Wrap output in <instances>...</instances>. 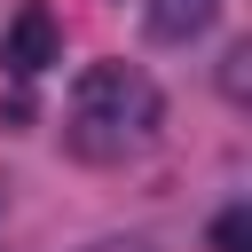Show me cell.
<instances>
[{
    "label": "cell",
    "mask_w": 252,
    "mask_h": 252,
    "mask_svg": "<svg viewBox=\"0 0 252 252\" xmlns=\"http://www.w3.org/2000/svg\"><path fill=\"white\" fill-rule=\"evenodd\" d=\"M158 126V87L134 63H87L71 87V150L79 158H126Z\"/></svg>",
    "instance_id": "1"
},
{
    "label": "cell",
    "mask_w": 252,
    "mask_h": 252,
    "mask_svg": "<svg viewBox=\"0 0 252 252\" xmlns=\"http://www.w3.org/2000/svg\"><path fill=\"white\" fill-rule=\"evenodd\" d=\"M0 63H8L16 79H39L47 63H63V24H55L47 8H24V16L8 24V39H0Z\"/></svg>",
    "instance_id": "2"
},
{
    "label": "cell",
    "mask_w": 252,
    "mask_h": 252,
    "mask_svg": "<svg viewBox=\"0 0 252 252\" xmlns=\"http://www.w3.org/2000/svg\"><path fill=\"white\" fill-rule=\"evenodd\" d=\"M213 8H220V0H150L142 24H150V39H197V32L213 24Z\"/></svg>",
    "instance_id": "3"
},
{
    "label": "cell",
    "mask_w": 252,
    "mask_h": 252,
    "mask_svg": "<svg viewBox=\"0 0 252 252\" xmlns=\"http://www.w3.org/2000/svg\"><path fill=\"white\" fill-rule=\"evenodd\" d=\"M213 252H252V213H244V205H228V213L213 220Z\"/></svg>",
    "instance_id": "4"
},
{
    "label": "cell",
    "mask_w": 252,
    "mask_h": 252,
    "mask_svg": "<svg viewBox=\"0 0 252 252\" xmlns=\"http://www.w3.org/2000/svg\"><path fill=\"white\" fill-rule=\"evenodd\" d=\"M87 252H165V244H150V236H102V244H87Z\"/></svg>",
    "instance_id": "5"
}]
</instances>
